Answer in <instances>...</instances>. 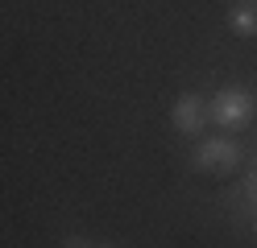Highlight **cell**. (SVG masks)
Here are the masks:
<instances>
[{
	"instance_id": "4",
	"label": "cell",
	"mask_w": 257,
	"mask_h": 248,
	"mask_svg": "<svg viewBox=\"0 0 257 248\" xmlns=\"http://www.w3.org/2000/svg\"><path fill=\"white\" fill-rule=\"evenodd\" d=\"M228 29L240 38H257V0H236L228 9Z\"/></svg>"
},
{
	"instance_id": "3",
	"label": "cell",
	"mask_w": 257,
	"mask_h": 248,
	"mask_svg": "<svg viewBox=\"0 0 257 248\" xmlns=\"http://www.w3.org/2000/svg\"><path fill=\"white\" fill-rule=\"evenodd\" d=\"M203 124H207V108L195 95H183L179 104H174V128L187 132V137H195V132H203Z\"/></svg>"
},
{
	"instance_id": "1",
	"label": "cell",
	"mask_w": 257,
	"mask_h": 248,
	"mask_svg": "<svg viewBox=\"0 0 257 248\" xmlns=\"http://www.w3.org/2000/svg\"><path fill=\"white\" fill-rule=\"evenodd\" d=\"M207 112H212V120L224 124V128H245L253 120V112H257V99L245 87H224L212 104H207Z\"/></svg>"
},
{
	"instance_id": "2",
	"label": "cell",
	"mask_w": 257,
	"mask_h": 248,
	"mask_svg": "<svg viewBox=\"0 0 257 248\" xmlns=\"http://www.w3.org/2000/svg\"><path fill=\"white\" fill-rule=\"evenodd\" d=\"M240 161V149L228 141V137H216V141H203L199 153H195V165L207 174H232Z\"/></svg>"
},
{
	"instance_id": "6",
	"label": "cell",
	"mask_w": 257,
	"mask_h": 248,
	"mask_svg": "<svg viewBox=\"0 0 257 248\" xmlns=\"http://www.w3.org/2000/svg\"><path fill=\"white\" fill-rule=\"evenodd\" d=\"M62 248H91V240H83V236H67V240H62Z\"/></svg>"
},
{
	"instance_id": "7",
	"label": "cell",
	"mask_w": 257,
	"mask_h": 248,
	"mask_svg": "<svg viewBox=\"0 0 257 248\" xmlns=\"http://www.w3.org/2000/svg\"><path fill=\"white\" fill-rule=\"evenodd\" d=\"M249 223H253V236H257V211H253V219H249Z\"/></svg>"
},
{
	"instance_id": "5",
	"label": "cell",
	"mask_w": 257,
	"mask_h": 248,
	"mask_svg": "<svg viewBox=\"0 0 257 248\" xmlns=\"http://www.w3.org/2000/svg\"><path fill=\"white\" fill-rule=\"evenodd\" d=\"M240 198L249 203V211H257V165L245 174V182H240Z\"/></svg>"
}]
</instances>
